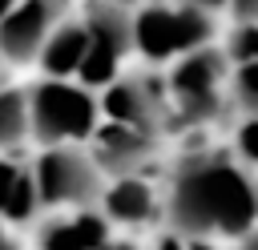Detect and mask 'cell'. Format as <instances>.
Returning a JSON list of instances; mask_svg holds the SVG:
<instances>
[{
  "label": "cell",
  "instance_id": "obj_18",
  "mask_svg": "<svg viewBox=\"0 0 258 250\" xmlns=\"http://www.w3.org/2000/svg\"><path fill=\"white\" fill-rule=\"evenodd\" d=\"M149 250H218V242L185 238V234H177V230H165V234H157V238H153V246H149Z\"/></svg>",
  "mask_w": 258,
  "mask_h": 250
},
{
  "label": "cell",
  "instance_id": "obj_23",
  "mask_svg": "<svg viewBox=\"0 0 258 250\" xmlns=\"http://www.w3.org/2000/svg\"><path fill=\"white\" fill-rule=\"evenodd\" d=\"M189 4H198V8H206V12H222V8H230V0H189Z\"/></svg>",
  "mask_w": 258,
  "mask_h": 250
},
{
  "label": "cell",
  "instance_id": "obj_4",
  "mask_svg": "<svg viewBox=\"0 0 258 250\" xmlns=\"http://www.w3.org/2000/svg\"><path fill=\"white\" fill-rule=\"evenodd\" d=\"M230 69H234V60H230L226 44H206V48H194L181 60H173L165 73L173 117L185 125L218 121L222 109L230 105Z\"/></svg>",
  "mask_w": 258,
  "mask_h": 250
},
{
  "label": "cell",
  "instance_id": "obj_24",
  "mask_svg": "<svg viewBox=\"0 0 258 250\" xmlns=\"http://www.w3.org/2000/svg\"><path fill=\"white\" fill-rule=\"evenodd\" d=\"M12 8H16V0H0V20H4V16L12 12Z\"/></svg>",
  "mask_w": 258,
  "mask_h": 250
},
{
  "label": "cell",
  "instance_id": "obj_21",
  "mask_svg": "<svg viewBox=\"0 0 258 250\" xmlns=\"http://www.w3.org/2000/svg\"><path fill=\"white\" fill-rule=\"evenodd\" d=\"M230 250H258V226H254L250 234H242L238 242H230Z\"/></svg>",
  "mask_w": 258,
  "mask_h": 250
},
{
  "label": "cell",
  "instance_id": "obj_19",
  "mask_svg": "<svg viewBox=\"0 0 258 250\" xmlns=\"http://www.w3.org/2000/svg\"><path fill=\"white\" fill-rule=\"evenodd\" d=\"M234 24H258V0H230Z\"/></svg>",
  "mask_w": 258,
  "mask_h": 250
},
{
  "label": "cell",
  "instance_id": "obj_12",
  "mask_svg": "<svg viewBox=\"0 0 258 250\" xmlns=\"http://www.w3.org/2000/svg\"><path fill=\"white\" fill-rule=\"evenodd\" d=\"M85 52H89V32H85V20L81 16H64L52 36L44 40L40 56H36V69L40 77H60V81H77L81 65H85Z\"/></svg>",
  "mask_w": 258,
  "mask_h": 250
},
{
  "label": "cell",
  "instance_id": "obj_14",
  "mask_svg": "<svg viewBox=\"0 0 258 250\" xmlns=\"http://www.w3.org/2000/svg\"><path fill=\"white\" fill-rule=\"evenodd\" d=\"M32 141V113H28V89L0 85V153H16Z\"/></svg>",
  "mask_w": 258,
  "mask_h": 250
},
{
  "label": "cell",
  "instance_id": "obj_5",
  "mask_svg": "<svg viewBox=\"0 0 258 250\" xmlns=\"http://www.w3.org/2000/svg\"><path fill=\"white\" fill-rule=\"evenodd\" d=\"M32 181H36L40 210L56 214V210L97 206L109 177L93 161L89 145H44L32 157Z\"/></svg>",
  "mask_w": 258,
  "mask_h": 250
},
{
  "label": "cell",
  "instance_id": "obj_7",
  "mask_svg": "<svg viewBox=\"0 0 258 250\" xmlns=\"http://www.w3.org/2000/svg\"><path fill=\"white\" fill-rule=\"evenodd\" d=\"M101 97V121H117V125H133L145 133H165V125L173 121V105H169V89L165 77H149V73H121L109 89L97 93Z\"/></svg>",
  "mask_w": 258,
  "mask_h": 250
},
{
  "label": "cell",
  "instance_id": "obj_15",
  "mask_svg": "<svg viewBox=\"0 0 258 250\" xmlns=\"http://www.w3.org/2000/svg\"><path fill=\"white\" fill-rule=\"evenodd\" d=\"M230 105L242 117H258V60H242L230 69Z\"/></svg>",
  "mask_w": 258,
  "mask_h": 250
},
{
  "label": "cell",
  "instance_id": "obj_13",
  "mask_svg": "<svg viewBox=\"0 0 258 250\" xmlns=\"http://www.w3.org/2000/svg\"><path fill=\"white\" fill-rule=\"evenodd\" d=\"M40 214L32 161H20L16 153H0V218L8 226H24Z\"/></svg>",
  "mask_w": 258,
  "mask_h": 250
},
{
  "label": "cell",
  "instance_id": "obj_6",
  "mask_svg": "<svg viewBox=\"0 0 258 250\" xmlns=\"http://www.w3.org/2000/svg\"><path fill=\"white\" fill-rule=\"evenodd\" d=\"M81 20L89 32V52L77 81L101 93L125 73V60L133 56V8L117 0H89L81 8Z\"/></svg>",
  "mask_w": 258,
  "mask_h": 250
},
{
  "label": "cell",
  "instance_id": "obj_8",
  "mask_svg": "<svg viewBox=\"0 0 258 250\" xmlns=\"http://www.w3.org/2000/svg\"><path fill=\"white\" fill-rule=\"evenodd\" d=\"M64 0H16V8L0 20V60L4 65H36L44 40L64 20Z\"/></svg>",
  "mask_w": 258,
  "mask_h": 250
},
{
  "label": "cell",
  "instance_id": "obj_3",
  "mask_svg": "<svg viewBox=\"0 0 258 250\" xmlns=\"http://www.w3.org/2000/svg\"><path fill=\"white\" fill-rule=\"evenodd\" d=\"M32 141L44 145H89L101 125V97L81 81L40 77L28 85Z\"/></svg>",
  "mask_w": 258,
  "mask_h": 250
},
{
  "label": "cell",
  "instance_id": "obj_25",
  "mask_svg": "<svg viewBox=\"0 0 258 250\" xmlns=\"http://www.w3.org/2000/svg\"><path fill=\"white\" fill-rule=\"evenodd\" d=\"M117 4H125V8H141V4H153V0H117Z\"/></svg>",
  "mask_w": 258,
  "mask_h": 250
},
{
  "label": "cell",
  "instance_id": "obj_26",
  "mask_svg": "<svg viewBox=\"0 0 258 250\" xmlns=\"http://www.w3.org/2000/svg\"><path fill=\"white\" fill-rule=\"evenodd\" d=\"M0 69H4V60H0ZM0 85H4V81H0Z\"/></svg>",
  "mask_w": 258,
  "mask_h": 250
},
{
  "label": "cell",
  "instance_id": "obj_11",
  "mask_svg": "<svg viewBox=\"0 0 258 250\" xmlns=\"http://www.w3.org/2000/svg\"><path fill=\"white\" fill-rule=\"evenodd\" d=\"M113 234V222L97 206L81 210H56L36 230V250H101Z\"/></svg>",
  "mask_w": 258,
  "mask_h": 250
},
{
  "label": "cell",
  "instance_id": "obj_22",
  "mask_svg": "<svg viewBox=\"0 0 258 250\" xmlns=\"http://www.w3.org/2000/svg\"><path fill=\"white\" fill-rule=\"evenodd\" d=\"M101 250H141V246H137L133 238H109V242H105Z\"/></svg>",
  "mask_w": 258,
  "mask_h": 250
},
{
  "label": "cell",
  "instance_id": "obj_9",
  "mask_svg": "<svg viewBox=\"0 0 258 250\" xmlns=\"http://www.w3.org/2000/svg\"><path fill=\"white\" fill-rule=\"evenodd\" d=\"M97 210L113 222V230H141L157 218H165V190H157L145 173H121L109 177L101 190Z\"/></svg>",
  "mask_w": 258,
  "mask_h": 250
},
{
  "label": "cell",
  "instance_id": "obj_2",
  "mask_svg": "<svg viewBox=\"0 0 258 250\" xmlns=\"http://www.w3.org/2000/svg\"><path fill=\"white\" fill-rule=\"evenodd\" d=\"M218 16L189 0H153L133 8V52L149 65H173L194 48L214 44Z\"/></svg>",
  "mask_w": 258,
  "mask_h": 250
},
{
  "label": "cell",
  "instance_id": "obj_1",
  "mask_svg": "<svg viewBox=\"0 0 258 250\" xmlns=\"http://www.w3.org/2000/svg\"><path fill=\"white\" fill-rule=\"evenodd\" d=\"M258 226V173L230 153L185 157L165 185V230L238 242Z\"/></svg>",
  "mask_w": 258,
  "mask_h": 250
},
{
  "label": "cell",
  "instance_id": "obj_10",
  "mask_svg": "<svg viewBox=\"0 0 258 250\" xmlns=\"http://www.w3.org/2000/svg\"><path fill=\"white\" fill-rule=\"evenodd\" d=\"M157 141H161L157 133H145V129H133V125H117V121H101L93 141H89V153L105 169V177H121V173H141L145 161L153 157Z\"/></svg>",
  "mask_w": 258,
  "mask_h": 250
},
{
  "label": "cell",
  "instance_id": "obj_17",
  "mask_svg": "<svg viewBox=\"0 0 258 250\" xmlns=\"http://www.w3.org/2000/svg\"><path fill=\"white\" fill-rule=\"evenodd\" d=\"M234 157L246 161L250 169H258V117H242V125L234 133Z\"/></svg>",
  "mask_w": 258,
  "mask_h": 250
},
{
  "label": "cell",
  "instance_id": "obj_20",
  "mask_svg": "<svg viewBox=\"0 0 258 250\" xmlns=\"http://www.w3.org/2000/svg\"><path fill=\"white\" fill-rule=\"evenodd\" d=\"M0 250H20V242H16V234H12V226L0 218Z\"/></svg>",
  "mask_w": 258,
  "mask_h": 250
},
{
  "label": "cell",
  "instance_id": "obj_16",
  "mask_svg": "<svg viewBox=\"0 0 258 250\" xmlns=\"http://www.w3.org/2000/svg\"><path fill=\"white\" fill-rule=\"evenodd\" d=\"M226 52L234 65L242 60H258V24H234L230 40H226Z\"/></svg>",
  "mask_w": 258,
  "mask_h": 250
}]
</instances>
